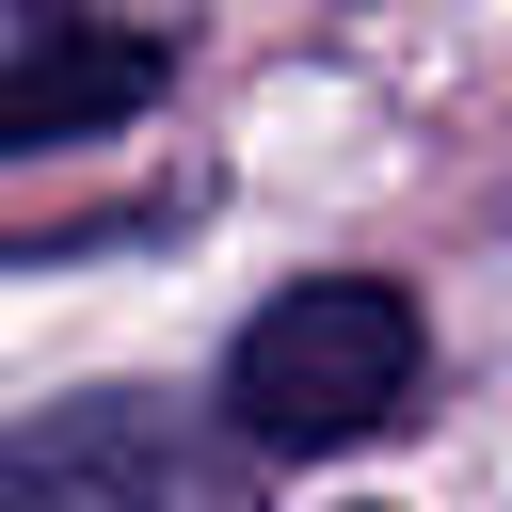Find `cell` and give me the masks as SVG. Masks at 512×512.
I'll return each instance as SVG.
<instances>
[{"label": "cell", "instance_id": "6da1fadb", "mask_svg": "<svg viewBox=\"0 0 512 512\" xmlns=\"http://www.w3.org/2000/svg\"><path fill=\"white\" fill-rule=\"evenodd\" d=\"M416 384H432V320H416V288H384V272H304V288H272V304L240 320V352H224L240 448H288V464L400 432Z\"/></svg>", "mask_w": 512, "mask_h": 512}, {"label": "cell", "instance_id": "7a4b0ae2", "mask_svg": "<svg viewBox=\"0 0 512 512\" xmlns=\"http://www.w3.org/2000/svg\"><path fill=\"white\" fill-rule=\"evenodd\" d=\"M0 512H224V464L160 400H80L0 448Z\"/></svg>", "mask_w": 512, "mask_h": 512}, {"label": "cell", "instance_id": "3957f363", "mask_svg": "<svg viewBox=\"0 0 512 512\" xmlns=\"http://www.w3.org/2000/svg\"><path fill=\"white\" fill-rule=\"evenodd\" d=\"M176 80L160 32H80V16H32L16 64H0V144H80V128H128L144 96Z\"/></svg>", "mask_w": 512, "mask_h": 512}]
</instances>
